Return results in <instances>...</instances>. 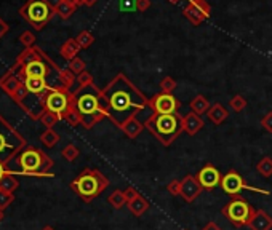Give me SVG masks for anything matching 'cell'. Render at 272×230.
Here are the masks:
<instances>
[{"label":"cell","instance_id":"1","mask_svg":"<svg viewBox=\"0 0 272 230\" xmlns=\"http://www.w3.org/2000/svg\"><path fill=\"white\" fill-rule=\"evenodd\" d=\"M101 104L106 117L119 128L143 110H151L149 99L125 77V73H117L107 87L101 90Z\"/></svg>","mask_w":272,"mask_h":230},{"label":"cell","instance_id":"2","mask_svg":"<svg viewBox=\"0 0 272 230\" xmlns=\"http://www.w3.org/2000/svg\"><path fill=\"white\" fill-rule=\"evenodd\" d=\"M55 162L48 157L42 149L32 145H26L23 150L18 152L15 157L8 162L7 168L10 174H21V176L32 178H55L51 173Z\"/></svg>","mask_w":272,"mask_h":230},{"label":"cell","instance_id":"3","mask_svg":"<svg viewBox=\"0 0 272 230\" xmlns=\"http://www.w3.org/2000/svg\"><path fill=\"white\" fill-rule=\"evenodd\" d=\"M72 104L80 114L82 126L85 130H91L106 117V112L101 104V90L96 85L77 88L72 93Z\"/></svg>","mask_w":272,"mask_h":230},{"label":"cell","instance_id":"4","mask_svg":"<svg viewBox=\"0 0 272 230\" xmlns=\"http://www.w3.org/2000/svg\"><path fill=\"white\" fill-rule=\"evenodd\" d=\"M144 128L155 136L164 145H170L183 130V117L180 114H152L144 120Z\"/></svg>","mask_w":272,"mask_h":230},{"label":"cell","instance_id":"5","mask_svg":"<svg viewBox=\"0 0 272 230\" xmlns=\"http://www.w3.org/2000/svg\"><path fill=\"white\" fill-rule=\"evenodd\" d=\"M109 178L104 176L99 170L85 168L76 179H72L69 186L83 201L90 203L109 187Z\"/></svg>","mask_w":272,"mask_h":230},{"label":"cell","instance_id":"6","mask_svg":"<svg viewBox=\"0 0 272 230\" xmlns=\"http://www.w3.org/2000/svg\"><path fill=\"white\" fill-rule=\"evenodd\" d=\"M27 145L26 137L0 114V163L8 165L15 155Z\"/></svg>","mask_w":272,"mask_h":230},{"label":"cell","instance_id":"7","mask_svg":"<svg viewBox=\"0 0 272 230\" xmlns=\"http://www.w3.org/2000/svg\"><path fill=\"white\" fill-rule=\"evenodd\" d=\"M20 15L35 31H42L53 20L56 12L48 0H27V4L20 8Z\"/></svg>","mask_w":272,"mask_h":230},{"label":"cell","instance_id":"8","mask_svg":"<svg viewBox=\"0 0 272 230\" xmlns=\"http://www.w3.org/2000/svg\"><path fill=\"white\" fill-rule=\"evenodd\" d=\"M255 211L256 209L253 208L245 198H242L239 195V197H234L228 205H224L221 213L234 227L239 228V227L248 225L253 214H255Z\"/></svg>","mask_w":272,"mask_h":230},{"label":"cell","instance_id":"9","mask_svg":"<svg viewBox=\"0 0 272 230\" xmlns=\"http://www.w3.org/2000/svg\"><path fill=\"white\" fill-rule=\"evenodd\" d=\"M72 106V91L68 88H51L48 93L45 95V107L46 112H51L60 115L63 120V115L68 112Z\"/></svg>","mask_w":272,"mask_h":230},{"label":"cell","instance_id":"10","mask_svg":"<svg viewBox=\"0 0 272 230\" xmlns=\"http://www.w3.org/2000/svg\"><path fill=\"white\" fill-rule=\"evenodd\" d=\"M221 189L224 194H228L231 197H239L242 190H250V192H258L261 195H270V192L266 189H259V187H253L243 181V178L236 171V170H229L226 174L223 176L221 181Z\"/></svg>","mask_w":272,"mask_h":230},{"label":"cell","instance_id":"11","mask_svg":"<svg viewBox=\"0 0 272 230\" xmlns=\"http://www.w3.org/2000/svg\"><path fill=\"white\" fill-rule=\"evenodd\" d=\"M149 106H151L152 114H162V115L178 114V110L181 107L178 99L168 93H157L154 98L149 99Z\"/></svg>","mask_w":272,"mask_h":230},{"label":"cell","instance_id":"12","mask_svg":"<svg viewBox=\"0 0 272 230\" xmlns=\"http://www.w3.org/2000/svg\"><path fill=\"white\" fill-rule=\"evenodd\" d=\"M210 12H211V7L207 0H189V4L184 7L183 15L194 26H199L205 20H208Z\"/></svg>","mask_w":272,"mask_h":230},{"label":"cell","instance_id":"13","mask_svg":"<svg viewBox=\"0 0 272 230\" xmlns=\"http://www.w3.org/2000/svg\"><path fill=\"white\" fill-rule=\"evenodd\" d=\"M197 181L200 182V186L203 187V190H213L214 187L221 186L223 181V174L220 173V170L211 163H207L205 167H202L199 170V173L195 174Z\"/></svg>","mask_w":272,"mask_h":230},{"label":"cell","instance_id":"14","mask_svg":"<svg viewBox=\"0 0 272 230\" xmlns=\"http://www.w3.org/2000/svg\"><path fill=\"white\" fill-rule=\"evenodd\" d=\"M203 187L200 186V182L197 181L195 176L192 174H186L181 179V197L187 201V203H192L197 198L202 195Z\"/></svg>","mask_w":272,"mask_h":230},{"label":"cell","instance_id":"15","mask_svg":"<svg viewBox=\"0 0 272 230\" xmlns=\"http://www.w3.org/2000/svg\"><path fill=\"white\" fill-rule=\"evenodd\" d=\"M21 87H23V82H21L20 77H18L16 73H15L13 70H10V69H8L7 73H4V75L0 77V88H2L10 98H12Z\"/></svg>","mask_w":272,"mask_h":230},{"label":"cell","instance_id":"16","mask_svg":"<svg viewBox=\"0 0 272 230\" xmlns=\"http://www.w3.org/2000/svg\"><path fill=\"white\" fill-rule=\"evenodd\" d=\"M247 227L250 230H272V217L264 209H256Z\"/></svg>","mask_w":272,"mask_h":230},{"label":"cell","instance_id":"17","mask_svg":"<svg viewBox=\"0 0 272 230\" xmlns=\"http://www.w3.org/2000/svg\"><path fill=\"white\" fill-rule=\"evenodd\" d=\"M203 128V120L200 115H197L194 112H189L183 115V130L189 136H195Z\"/></svg>","mask_w":272,"mask_h":230},{"label":"cell","instance_id":"18","mask_svg":"<svg viewBox=\"0 0 272 230\" xmlns=\"http://www.w3.org/2000/svg\"><path fill=\"white\" fill-rule=\"evenodd\" d=\"M23 85H24L26 91L29 95H45L46 91L51 88L48 84H46V80H43V79H34V77L24 79L23 80Z\"/></svg>","mask_w":272,"mask_h":230},{"label":"cell","instance_id":"19","mask_svg":"<svg viewBox=\"0 0 272 230\" xmlns=\"http://www.w3.org/2000/svg\"><path fill=\"white\" fill-rule=\"evenodd\" d=\"M127 206H128V211L131 214L139 217V216H143L149 208H151V203H149V200H146L143 195H138L135 200L128 201Z\"/></svg>","mask_w":272,"mask_h":230},{"label":"cell","instance_id":"20","mask_svg":"<svg viewBox=\"0 0 272 230\" xmlns=\"http://www.w3.org/2000/svg\"><path fill=\"white\" fill-rule=\"evenodd\" d=\"M207 115H208V118H210V120H211L214 125H221V123H224V122L228 120L229 112H228V109L224 107L223 104L216 103V104H213V106L210 107V110L207 112Z\"/></svg>","mask_w":272,"mask_h":230},{"label":"cell","instance_id":"21","mask_svg":"<svg viewBox=\"0 0 272 230\" xmlns=\"http://www.w3.org/2000/svg\"><path fill=\"white\" fill-rule=\"evenodd\" d=\"M82 48L79 47V43L76 39H69V40H66L63 45H61V56L66 59V61H72L74 58H77V54Z\"/></svg>","mask_w":272,"mask_h":230},{"label":"cell","instance_id":"22","mask_svg":"<svg viewBox=\"0 0 272 230\" xmlns=\"http://www.w3.org/2000/svg\"><path fill=\"white\" fill-rule=\"evenodd\" d=\"M122 131H124L130 139H135V137L139 136V133H141L144 130V123H141L138 120V117H133V118H130V120L120 128Z\"/></svg>","mask_w":272,"mask_h":230},{"label":"cell","instance_id":"23","mask_svg":"<svg viewBox=\"0 0 272 230\" xmlns=\"http://www.w3.org/2000/svg\"><path fill=\"white\" fill-rule=\"evenodd\" d=\"M189 107H191V110L194 114H197V115H202V114H207L208 110H210V103H208V99L205 98V96H202V95H197L191 103H189Z\"/></svg>","mask_w":272,"mask_h":230},{"label":"cell","instance_id":"24","mask_svg":"<svg viewBox=\"0 0 272 230\" xmlns=\"http://www.w3.org/2000/svg\"><path fill=\"white\" fill-rule=\"evenodd\" d=\"M76 10H77V7L68 4L66 0H60V2L55 5V12L61 20H69V18L76 13Z\"/></svg>","mask_w":272,"mask_h":230},{"label":"cell","instance_id":"25","mask_svg":"<svg viewBox=\"0 0 272 230\" xmlns=\"http://www.w3.org/2000/svg\"><path fill=\"white\" fill-rule=\"evenodd\" d=\"M107 201H109V205L112 208H116V209H122L127 203H128V200L125 197V192L124 190H114L112 194L107 197Z\"/></svg>","mask_w":272,"mask_h":230},{"label":"cell","instance_id":"26","mask_svg":"<svg viewBox=\"0 0 272 230\" xmlns=\"http://www.w3.org/2000/svg\"><path fill=\"white\" fill-rule=\"evenodd\" d=\"M40 141L45 147H48V149H51V147H55L56 144L60 142V134L56 133L53 128H46V130L40 134Z\"/></svg>","mask_w":272,"mask_h":230},{"label":"cell","instance_id":"27","mask_svg":"<svg viewBox=\"0 0 272 230\" xmlns=\"http://www.w3.org/2000/svg\"><path fill=\"white\" fill-rule=\"evenodd\" d=\"M20 182L13 176V174H7L5 178L0 179V190L2 192H8V194H13V192L18 189Z\"/></svg>","mask_w":272,"mask_h":230},{"label":"cell","instance_id":"28","mask_svg":"<svg viewBox=\"0 0 272 230\" xmlns=\"http://www.w3.org/2000/svg\"><path fill=\"white\" fill-rule=\"evenodd\" d=\"M60 82H61V87L71 90L72 85L77 82V75L74 73L69 67L68 69H61L60 70Z\"/></svg>","mask_w":272,"mask_h":230},{"label":"cell","instance_id":"29","mask_svg":"<svg viewBox=\"0 0 272 230\" xmlns=\"http://www.w3.org/2000/svg\"><path fill=\"white\" fill-rule=\"evenodd\" d=\"M256 171L264 178L272 176V159L270 157H262L258 165H256Z\"/></svg>","mask_w":272,"mask_h":230},{"label":"cell","instance_id":"30","mask_svg":"<svg viewBox=\"0 0 272 230\" xmlns=\"http://www.w3.org/2000/svg\"><path fill=\"white\" fill-rule=\"evenodd\" d=\"M63 120L68 122L71 126H77V125H82V117L80 114L76 110V107H74V104L71 106V109L63 115Z\"/></svg>","mask_w":272,"mask_h":230},{"label":"cell","instance_id":"31","mask_svg":"<svg viewBox=\"0 0 272 230\" xmlns=\"http://www.w3.org/2000/svg\"><path fill=\"white\" fill-rule=\"evenodd\" d=\"M61 155H63V159H64V160H68V162H74V160H77V159H79L80 150H79V147H77V145H74V144H68V145H66L64 149L61 150Z\"/></svg>","mask_w":272,"mask_h":230},{"label":"cell","instance_id":"32","mask_svg":"<svg viewBox=\"0 0 272 230\" xmlns=\"http://www.w3.org/2000/svg\"><path fill=\"white\" fill-rule=\"evenodd\" d=\"M76 40L79 43L80 48H88L90 45H93V42H95V37H93V34L90 31H82L77 37Z\"/></svg>","mask_w":272,"mask_h":230},{"label":"cell","instance_id":"33","mask_svg":"<svg viewBox=\"0 0 272 230\" xmlns=\"http://www.w3.org/2000/svg\"><path fill=\"white\" fill-rule=\"evenodd\" d=\"M229 107L234 110V112H242V110L247 107V99L243 98L242 95L232 96V98L229 99Z\"/></svg>","mask_w":272,"mask_h":230},{"label":"cell","instance_id":"34","mask_svg":"<svg viewBox=\"0 0 272 230\" xmlns=\"http://www.w3.org/2000/svg\"><path fill=\"white\" fill-rule=\"evenodd\" d=\"M160 93H168V95H172L173 91L176 90V80L170 75H167L160 80Z\"/></svg>","mask_w":272,"mask_h":230},{"label":"cell","instance_id":"35","mask_svg":"<svg viewBox=\"0 0 272 230\" xmlns=\"http://www.w3.org/2000/svg\"><path fill=\"white\" fill-rule=\"evenodd\" d=\"M76 75H80L82 72H85V69H87V64H85V61L83 59H80L79 56L77 58H74L72 61H69V66H68Z\"/></svg>","mask_w":272,"mask_h":230},{"label":"cell","instance_id":"36","mask_svg":"<svg viewBox=\"0 0 272 230\" xmlns=\"http://www.w3.org/2000/svg\"><path fill=\"white\" fill-rule=\"evenodd\" d=\"M77 84H79V88H85V87H90V85H95L93 84V75L90 72H82L80 75H77Z\"/></svg>","mask_w":272,"mask_h":230},{"label":"cell","instance_id":"37","mask_svg":"<svg viewBox=\"0 0 272 230\" xmlns=\"http://www.w3.org/2000/svg\"><path fill=\"white\" fill-rule=\"evenodd\" d=\"M20 42L24 45L26 48H31V47H34V45H35V37H34V34L31 31H24L20 35Z\"/></svg>","mask_w":272,"mask_h":230},{"label":"cell","instance_id":"38","mask_svg":"<svg viewBox=\"0 0 272 230\" xmlns=\"http://www.w3.org/2000/svg\"><path fill=\"white\" fill-rule=\"evenodd\" d=\"M61 120V118H60V115H56V114H51V112H46L43 117H42V123L46 126V128H53L56 123H58Z\"/></svg>","mask_w":272,"mask_h":230},{"label":"cell","instance_id":"39","mask_svg":"<svg viewBox=\"0 0 272 230\" xmlns=\"http://www.w3.org/2000/svg\"><path fill=\"white\" fill-rule=\"evenodd\" d=\"M15 201V195L0 190V209H7Z\"/></svg>","mask_w":272,"mask_h":230},{"label":"cell","instance_id":"40","mask_svg":"<svg viewBox=\"0 0 272 230\" xmlns=\"http://www.w3.org/2000/svg\"><path fill=\"white\" fill-rule=\"evenodd\" d=\"M167 190L170 192L172 195L178 197V195H181V181H178V179H173L170 184L167 186Z\"/></svg>","mask_w":272,"mask_h":230},{"label":"cell","instance_id":"41","mask_svg":"<svg viewBox=\"0 0 272 230\" xmlns=\"http://www.w3.org/2000/svg\"><path fill=\"white\" fill-rule=\"evenodd\" d=\"M261 126L264 128V130H266L267 133L272 134V110H270V112H267L264 117L261 118Z\"/></svg>","mask_w":272,"mask_h":230},{"label":"cell","instance_id":"42","mask_svg":"<svg viewBox=\"0 0 272 230\" xmlns=\"http://www.w3.org/2000/svg\"><path fill=\"white\" fill-rule=\"evenodd\" d=\"M120 10L122 12L136 10V0H120Z\"/></svg>","mask_w":272,"mask_h":230},{"label":"cell","instance_id":"43","mask_svg":"<svg viewBox=\"0 0 272 230\" xmlns=\"http://www.w3.org/2000/svg\"><path fill=\"white\" fill-rule=\"evenodd\" d=\"M149 8H151V0H136V10L138 12H147Z\"/></svg>","mask_w":272,"mask_h":230},{"label":"cell","instance_id":"44","mask_svg":"<svg viewBox=\"0 0 272 230\" xmlns=\"http://www.w3.org/2000/svg\"><path fill=\"white\" fill-rule=\"evenodd\" d=\"M26 95H27V91H26V88H24V85H23V87H21L20 90H18L16 93H15V95L12 96V99L15 101L16 104H20L21 101H23V99L26 98Z\"/></svg>","mask_w":272,"mask_h":230},{"label":"cell","instance_id":"45","mask_svg":"<svg viewBox=\"0 0 272 230\" xmlns=\"http://www.w3.org/2000/svg\"><path fill=\"white\" fill-rule=\"evenodd\" d=\"M124 192H125V197H127V200H128V201L135 200V198H136L138 195H141V194H139V192H138V190L135 189V187H131V186H128V187H127V189H125Z\"/></svg>","mask_w":272,"mask_h":230},{"label":"cell","instance_id":"46","mask_svg":"<svg viewBox=\"0 0 272 230\" xmlns=\"http://www.w3.org/2000/svg\"><path fill=\"white\" fill-rule=\"evenodd\" d=\"M8 29H10V27H8V24L2 20V18H0V39H2V37L8 32Z\"/></svg>","mask_w":272,"mask_h":230},{"label":"cell","instance_id":"47","mask_svg":"<svg viewBox=\"0 0 272 230\" xmlns=\"http://www.w3.org/2000/svg\"><path fill=\"white\" fill-rule=\"evenodd\" d=\"M7 174H10V171H8V168H7V165L5 163H0V179L5 178Z\"/></svg>","mask_w":272,"mask_h":230},{"label":"cell","instance_id":"48","mask_svg":"<svg viewBox=\"0 0 272 230\" xmlns=\"http://www.w3.org/2000/svg\"><path fill=\"white\" fill-rule=\"evenodd\" d=\"M202 230H223V228H221L216 222H208Z\"/></svg>","mask_w":272,"mask_h":230},{"label":"cell","instance_id":"49","mask_svg":"<svg viewBox=\"0 0 272 230\" xmlns=\"http://www.w3.org/2000/svg\"><path fill=\"white\" fill-rule=\"evenodd\" d=\"M96 2H98V0H83V5H85V7H93Z\"/></svg>","mask_w":272,"mask_h":230},{"label":"cell","instance_id":"50","mask_svg":"<svg viewBox=\"0 0 272 230\" xmlns=\"http://www.w3.org/2000/svg\"><path fill=\"white\" fill-rule=\"evenodd\" d=\"M66 2H68V4H71V5H76V7H79L76 0H66Z\"/></svg>","mask_w":272,"mask_h":230},{"label":"cell","instance_id":"51","mask_svg":"<svg viewBox=\"0 0 272 230\" xmlns=\"http://www.w3.org/2000/svg\"><path fill=\"white\" fill-rule=\"evenodd\" d=\"M4 217H5V214H4V209H0V222L4 220Z\"/></svg>","mask_w":272,"mask_h":230},{"label":"cell","instance_id":"52","mask_svg":"<svg viewBox=\"0 0 272 230\" xmlns=\"http://www.w3.org/2000/svg\"><path fill=\"white\" fill-rule=\"evenodd\" d=\"M42 230H55V228H53L51 225H45V227H43Z\"/></svg>","mask_w":272,"mask_h":230},{"label":"cell","instance_id":"53","mask_svg":"<svg viewBox=\"0 0 272 230\" xmlns=\"http://www.w3.org/2000/svg\"><path fill=\"white\" fill-rule=\"evenodd\" d=\"M77 2V5H83V0H76Z\"/></svg>","mask_w":272,"mask_h":230},{"label":"cell","instance_id":"54","mask_svg":"<svg viewBox=\"0 0 272 230\" xmlns=\"http://www.w3.org/2000/svg\"><path fill=\"white\" fill-rule=\"evenodd\" d=\"M170 2H172V4H178V2H180V0H170Z\"/></svg>","mask_w":272,"mask_h":230}]
</instances>
